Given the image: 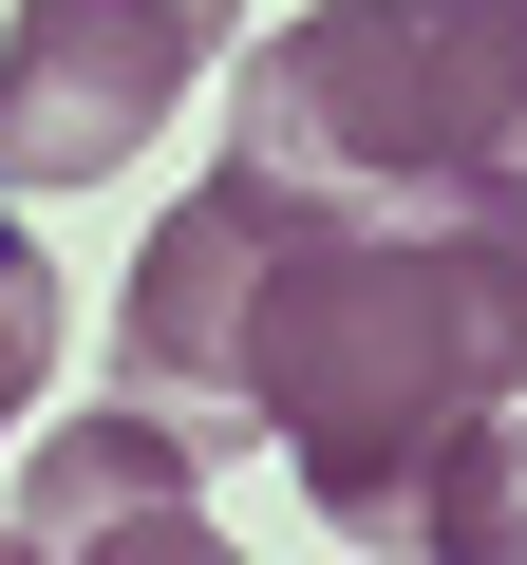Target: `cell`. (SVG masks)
I'll use <instances>...</instances> for the list:
<instances>
[{
	"label": "cell",
	"instance_id": "cell-5",
	"mask_svg": "<svg viewBox=\"0 0 527 565\" xmlns=\"http://www.w3.org/2000/svg\"><path fill=\"white\" fill-rule=\"evenodd\" d=\"M433 546H452V565H527V396L433 471Z\"/></svg>",
	"mask_w": 527,
	"mask_h": 565
},
{
	"label": "cell",
	"instance_id": "cell-1",
	"mask_svg": "<svg viewBox=\"0 0 527 565\" xmlns=\"http://www.w3.org/2000/svg\"><path fill=\"white\" fill-rule=\"evenodd\" d=\"M114 396H151L189 452H283L358 546H433V471L527 396V170L321 189L226 151L132 245Z\"/></svg>",
	"mask_w": 527,
	"mask_h": 565
},
{
	"label": "cell",
	"instance_id": "cell-6",
	"mask_svg": "<svg viewBox=\"0 0 527 565\" xmlns=\"http://www.w3.org/2000/svg\"><path fill=\"white\" fill-rule=\"evenodd\" d=\"M57 340H76V302H57V264H39V226L0 207V434L39 415V377H57Z\"/></svg>",
	"mask_w": 527,
	"mask_h": 565
},
{
	"label": "cell",
	"instance_id": "cell-4",
	"mask_svg": "<svg viewBox=\"0 0 527 565\" xmlns=\"http://www.w3.org/2000/svg\"><path fill=\"white\" fill-rule=\"evenodd\" d=\"M20 527H39V546H207V452H189L151 396H95V415L39 434Z\"/></svg>",
	"mask_w": 527,
	"mask_h": 565
},
{
	"label": "cell",
	"instance_id": "cell-2",
	"mask_svg": "<svg viewBox=\"0 0 527 565\" xmlns=\"http://www.w3.org/2000/svg\"><path fill=\"white\" fill-rule=\"evenodd\" d=\"M226 151L321 189H452L527 170V0H321L245 57Z\"/></svg>",
	"mask_w": 527,
	"mask_h": 565
},
{
	"label": "cell",
	"instance_id": "cell-3",
	"mask_svg": "<svg viewBox=\"0 0 527 565\" xmlns=\"http://www.w3.org/2000/svg\"><path fill=\"white\" fill-rule=\"evenodd\" d=\"M226 57V0H0V189H114Z\"/></svg>",
	"mask_w": 527,
	"mask_h": 565
}]
</instances>
